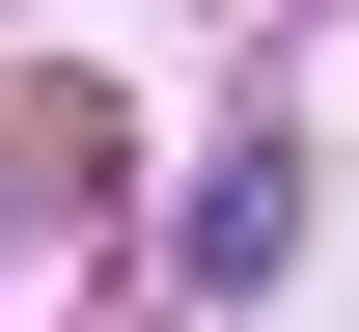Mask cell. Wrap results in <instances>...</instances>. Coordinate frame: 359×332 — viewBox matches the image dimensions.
I'll list each match as a JSON object with an SVG mask.
<instances>
[{
  "label": "cell",
  "instance_id": "cell-1",
  "mask_svg": "<svg viewBox=\"0 0 359 332\" xmlns=\"http://www.w3.org/2000/svg\"><path fill=\"white\" fill-rule=\"evenodd\" d=\"M249 277H304V166H222L194 194V305H249Z\"/></svg>",
  "mask_w": 359,
  "mask_h": 332
}]
</instances>
